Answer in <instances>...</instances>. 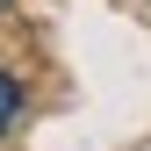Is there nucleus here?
<instances>
[{"mask_svg": "<svg viewBox=\"0 0 151 151\" xmlns=\"http://www.w3.org/2000/svg\"><path fill=\"white\" fill-rule=\"evenodd\" d=\"M14 115H22V79H14V72H0V137L14 129Z\"/></svg>", "mask_w": 151, "mask_h": 151, "instance_id": "obj_1", "label": "nucleus"}, {"mask_svg": "<svg viewBox=\"0 0 151 151\" xmlns=\"http://www.w3.org/2000/svg\"><path fill=\"white\" fill-rule=\"evenodd\" d=\"M7 7H14V0H0V14H7Z\"/></svg>", "mask_w": 151, "mask_h": 151, "instance_id": "obj_2", "label": "nucleus"}]
</instances>
